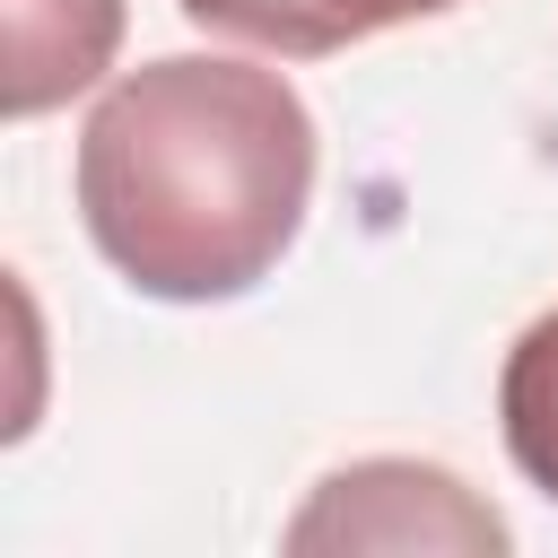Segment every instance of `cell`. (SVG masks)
<instances>
[{"instance_id": "6da1fadb", "label": "cell", "mask_w": 558, "mask_h": 558, "mask_svg": "<svg viewBox=\"0 0 558 558\" xmlns=\"http://www.w3.org/2000/svg\"><path fill=\"white\" fill-rule=\"evenodd\" d=\"M314 201V113L262 61L166 52L122 70L78 131L96 253L166 305H218L279 270Z\"/></svg>"}, {"instance_id": "7a4b0ae2", "label": "cell", "mask_w": 558, "mask_h": 558, "mask_svg": "<svg viewBox=\"0 0 558 558\" xmlns=\"http://www.w3.org/2000/svg\"><path fill=\"white\" fill-rule=\"evenodd\" d=\"M288 549H453V558H488L506 549V514L488 497H471L445 462H401V453H375V462H349L331 471L296 523L279 532Z\"/></svg>"}, {"instance_id": "3957f363", "label": "cell", "mask_w": 558, "mask_h": 558, "mask_svg": "<svg viewBox=\"0 0 558 558\" xmlns=\"http://www.w3.org/2000/svg\"><path fill=\"white\" fill-rule=\"evenodd\" d=\"M0 35H9L0 105H9V122H35L113 70L122 0H0Z\"/></svg>"}, {"instance_id": "277c9868", "label": "cell", "mask_w": 558, "mask_h": 558, "mask_svg": "<svg viewBox=\"0 0 558 558\" xmlns=\"http://www.w3.org/2000/svg\"><path fill=\"white\" fill-rule=\"evenodd\" d=\"M445 9H462V0H183L192 26H218V35L288 52V61H314V52H340L357 35H384V26H410V17H445Z\"/></svg>"}, {"instance_id": "5b68a950", "label": "cell", "mask_w": 558, "mask_h": 558, "mask_svg": "<svg viewBox=\"0 0 558 558\" xmlns=\"http://www.w3.org/2000/svg\"><path fill=\"white\" fill-rule=\"evenodd\" d=\"M497 427H506V453L514 471L558 497V305L506 349V375H497Z\"/></svg>"}]
</instances>
